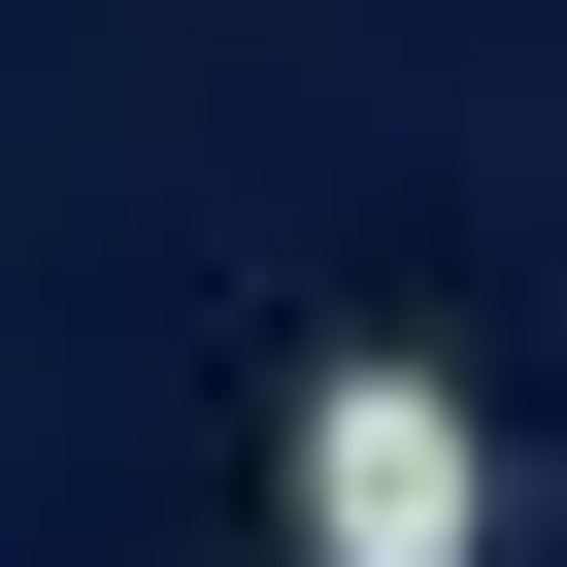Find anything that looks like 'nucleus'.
I'll return each mask as SVG.
<instances>
[{"mask_svg":"<svg viewBox=\"0 0 567 567\" xmlns=\"http://www.w3.org/2000/svg\"><path fill=\"white\" fill-rule=\"evenodd\" d=\"M501 534H534L501 401H467L434 334H334V368H301V434H267V567H501Z\"/></svg>","mask_w":567,"mask_h":567,"instance_id":"1","label":"nucleus"}]
</instances>
